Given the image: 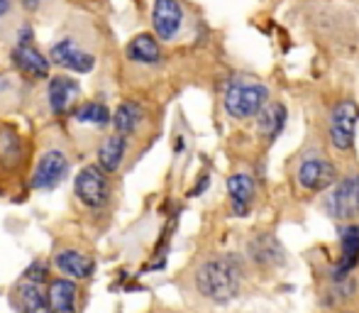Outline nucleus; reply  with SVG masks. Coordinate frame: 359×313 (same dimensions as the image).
I'll return each instance as SVG.
<instances>
[{
	"instance_id": "obj_1",
	"label": "nucleus",
	"mask_w": 359,
	"mask_h": 313,
	"mask_svg": "<svg viewBox=\"0 0 359 313\" xmlns=\"http://www.w3.org/2000/svg\"><path fill=\"white\" fill-rule=\"evenodd\" d=\"M196 289L210 301H228L239 289V267L232 257L208 259L196 272Z\"/></svg>"
},
{
	"instance_id": "obj_2",
	"label": "nucleus",
	"mask_w": 359,
	"mask_h": 313,
	"mask_svg": "<svg viewBox=\"0 0 359 313\" xmlns=\"http://www.w3.org/2000/svg\"><path fill=\"white\" fill-rule=\"evenodd\" d=\"M269 103V89L255 81H232L225 91V110L230 118L245 120L255 118Z\"/></svg>"
},
{
	"instance_id": "obj_3",
	"label": "nucleus",
	"mask_w": 359,
	"mask_h": 313,
	"mask_svg": "<svg viewBox=\"0 0 359 313\" xmlns=\"http://www.w3.org/2000/svg\"><path fill=\"white\" fill-rule=\"evenodd\" d=\"M359 108L354 100H340L330 115V142L335 149L347 152L354 144V128H357Z\"/></svg>"
},
{
	"instance_id": "obj_4",
	"label": "nucleus",
	"mask_w": 359,
	"mask_h": 313,
	"mask_svg": "<svg viewBox=\"0 0 359 313\" xmlns=\"http://www.w3.org/2000/svg\"><path fill=\"white\" fill-rule=\"evenodd\" d=\"M76 196L83 206L88 208H100L108 204L110 199V184L108 176L103 174L100 167H86L81 169V174L76 176Z\"/></svg>"
},
{
	"instance_id": "obj_5",
	"label": "nucleus",
	"mask_w": 359,
	"mask_h": 313,
	"mask_svg": "<svg viewBox=\"0 0 359 313\" xmlns=\"http://www.w3.org/2000/svg\"><path fill=\"white\" fill-rule=\"evenodd\" d=\"M325 208L333 218L349 220L359 215V174H352L342 179L333 189V194L325 201Z\"/></svg>"
},
{
	"instance_id": "obj_6",
	"label": "nucleus",
	"mask_w": 359,
	"mask_h": 313,
	"mask_svg": "<svg viewBox=\"0 0 359 313\" xmlns=\"http://www.w3.org/2000/svg\"><path fill=\"white\" fill-rule=\"evenodd\" d=\"M69 174V160H66L64 152H45L40 157L35 167V174H32V186L40 191H49L54 189L56 184L64 181V176Z\"/></svg>"
},
{
	"instance_id": "obj_7",
	"label": "nucleus",
	"mask_w": 359,
	"mask_h": 313,
	"mask_svg": "<svg viewBox=\"0 0 359 313\" xmlns=\"http://www.w3.org/2000/svg\"><path fill=\"white\" fill-rule=\"evenodd\" d=\"M184 25V8L179 0H154L152 6V27L159 40H174Z\"/></svg>"
},
{
	"instance_id": "obj_8",
	"label": "nucleus",
	"mask_w": 359,
	"mask_h": 313,
	"mask_svg": "<svg viewBox=\"0 0 359 313\" xmlns=\"http://www.w3.org/2000/svg\"><path fill=\"white\" fill-rule=\"evenodd\" d=\"M49 59L54 61V64H59L61 69L76 71V74H88V71L95 66L93 54H88L86 49H81L74 40L56 42V45L51 47V52H49Z\"/></svg>"
},
{
	"instance_id": "obj_9",
	"label": "nucleus",
	"mask_w": 359,
	"mask_h": 313,
	"mask_svg": "<svg viewBox=\"0 0 359 313\" xmlns=\"http://www.w3.org/2000/svg\"><path fill=\"white\" fill-rule=\"evenodd\" d=\"M15 66L27 76V79H47L49 76V59L42 56L40 49L32 47V42H20L17 49L13 52Z\"/></svg>"
},
{
	"instance_id": "obj_10",
	"label": "nucleus",
	"mask_w": 359,
	"mask_h": 313,
	"mask_svg": "<svg viewBox=\"0 0 359 313\" xmlns=\"http://www.w3.org/2000/svg\"><path fill=\"white\" fill-rule=\"evenodd\" d=\"M335 167L325 160H308L298 167V184L308 191H323L335 181Z\"/></svg>"
},
{
	"instance_id": "obj_11",
	"label": "nucleus",
	"mask_w": 359,
	"mask_h": 313,
	"mask_svg": "<svg viewBox=\"0 0 359 313\" xmlns=\"http://www.w3.org/2000/svg\"><path fill=\"white\" fill-rule=\"evenodd\" d=\"M79 96H81V84L76 79L54 76V79L49 81V105L56 115L66 113V110L79 100Z\"/></svg>"
},
{
	"instance_id": "obj_12",
	"label": "nucleus",
	"mask_w": 359,
	"mask_h": 313,
	"mask_svg": "<svg viewBox=\"0 0 359 313\" xmlns=\"http://www.w3.org/2000/svg\"><path fill=\"white\" fill-rule=\"evenodd\" d=\"M76 301H79V287L69 279H56L49 284L47 291V308L51 313H76Z\"/></svg>"
},
{
	"instance_id": "obj_13",
	"label": "nucleus",
	"mask_w": 359,
	"mask_h": 313,
	"mask_svg": "<svg viewBox=\"0 0 359 313\" xmlns=\"http://www.w3.org/2000/svg\"><path fill=\"white\" fill-rule=\"evenodd\" d=\"M54 264L61 269V274L74 279H88L95 272V262L88 254L79 252V250H61V252H56Z\"/></svg>"
},
{
	"instance_id": "obj_14",
	"label": "nucleus",
	"mask_w": 359,
	"mask_h": 313,
	"mask_svg": "<svg viewBox=\"0 0 359 313\" xmlns=\"http://www.w3.org/2000/svg\"><path fill=\"white\" fill-rule=\"evenodd\" d=\"M228 194L230 201H232V211L237 215H245L252 206V199H255V179L250 174H232L228 179Z\"/></svg>"
},
{
	"instance_id": "obj_15",
	"label": "nucleus",
	"mask_w": 359,
	"mask_h": 313,
	"mask_svg": "<svg viewBox=\"0 0 359 313\" xmlns=\"http://www.w3.org/2000/svg\"><path fill=\"white\" fill-rule=\"evenodd\" d=\"M359 262V225H347L342 230V259L333 269V279H344Z\"/></svg>"
},
{
	"instance_id": "obj_16",
	"label": "nucleus",
	"mask_w": 359,
	"mask_h": 313,
	"mask_svg": "<svg viewBox=\"0 0 359 313\" xmlns=\"http://www.w3.org/2000/svg\"><path fill=\"white\" fill-rule=\"evenodd\" d=\"M125 135H113L108 137L98 149V162H100V169L103 171H118L122 160H125Z\"/></svg>"
},
{
	"instance_id": "obj_17",
	"label": "nucleus",
	"mask_w": 359,
	"mask_h": 313,
	"mask_svg": "<svg viewBox=\"0 0 359 313\" xmlns=\"http://www.w3.org/2000/svg\"><path fill=\"white\" fill-rule=\"evenodd\" d=\"M127 59L137 61V64H159L161 59L159 42L152 35H137L135 40L127 45Z\"/></svg>"
},
{
	"instance_id": "obj_18",
	"label": "nucleus",
	"mask_w": 359,
	"mask_h": 313,
	"mask_svg": "<svg viewBox=\"0 0 359 313\" xmlns=\"http://www.w3.org/2000/svg\"><path fill=\"white\" fill-rule=\"evenodd\" d=\"M17 301H20V313H47V293L42 291V287L37 282H25L17 287Z\"/></svg>"
},
{
	"instance_id": "obj_19",
	"label": "nucleus",
	"mask_w": 359,
	"mask_h": 313,
	"mask_svg": "<svg viewBox=\"0 0 359 313\" xmlns=\"http://www.w3.org/2000/svg\"><path fill=\"white\" fill-rule=\"evenodd\" d=\"M110 123L115 125L118 135H132L142 123V108L132 100H125V103H120L115 115L110 118Z\"/></svg>"
},
{
	"instance_id": "obj_20",
	"label": "nucleus",
	"mask_w": 359,
	"mask_h": 313,
	"mask_svg": "<svg viewBox=\"0 0 359 313\" xmlns=\"http://www.w3.org/2000/svg\"><path fill=\"white\" fill-rule=\"evenodd\" d=\"M257 115H260V132L264 135V137H276V135L284 130V125H286V108L284 105L266 103Z\"/></svg>"
},
{
	"instance_id": "obj_21",
	"label": "nucleus",
	"mask_w": 359,
	"mask_h": 313,
	"mask_svg": "<svg viewBox=\"0 0 359 313\" xmlns=\"http://www.w3.org/2000/svg\"><path fill=\"white\" fill-rule=\"evenodd\" d=\"M252 257L262 264H279L284 262V250L271 235H262L252 243Z\"/></svg>"
},
{
	"instance_id": "obj_22",
	"label": "nucleus",
	"mask_w": 359,
	"mask_h": 313,
	"mask_svg": "<svg viewBox=\"0 0 359 313\" xmlns=\"http://www.w3.org/2000/svg\"><path fill=\"white\" fill-rule=\"evenodd\" d=\"M76 120L79 123H90V125H108L110 123V113L103 103H83L76 108Z\"/></svg>"
},
{
	"instance_id": "obj_23",
	"label": "nucleus",
	"mask_w": 359,
	"mask_h": 313,
	"mask_svg": "<svg viewBox=\"0 0 359 313\" xmlns=\"http://www.w3.org/2000/svg\"><path fill=\"white\" fill-rule=\"evenodd\" d=\"M25 279H30V282H37V284H42L47 279V267L45 264H35V267L27 272V277Z\"/></svg>"
},
{
	"instance_id": "obj_24",
	"label": "nucleus",
	"mask_w": 359,
	"mask_h": 313,
	"mask_svg": "<svg viewBox=\"0 0 359 313\" xmlns=\"http://www.w3.org/2000/svg\"><path fill=\"white\" fill-rule=\"evenodd\" d=\"M8 89H10V79H8V76L0 74V93H6Z\"/></svg>"
},
{
	"instance_id": "obj_25",
	"label": "nucleus",
	"mask_w": 359,
	"mask_h": 313,
	"mask_svg": "<svg viewBox=\"0 0 359 313\" xmlns=\"http://www.w3.org/2000/svg\"><path fill=\"white\" fill-rule=\"evenodd\" d=\"M8 10H10V0H0V17L6 15Z\"/></svg>"
},
{
	"instance_id": "obj_26",
	"label": "nucleus",
	"mask_w": 359,
	"mask_h": 313,
	"mask_svg": "<svg viewBox=\"0 0 359 313\" xmlns=\"http://www.w3.org/2000/svg\"><path fill=\"white\" fill-rule=\"evenodd\" d=\"M22 3H25L27 10H35V8L40 6V0H22Z\"/></svg>"
}]
</instances>
